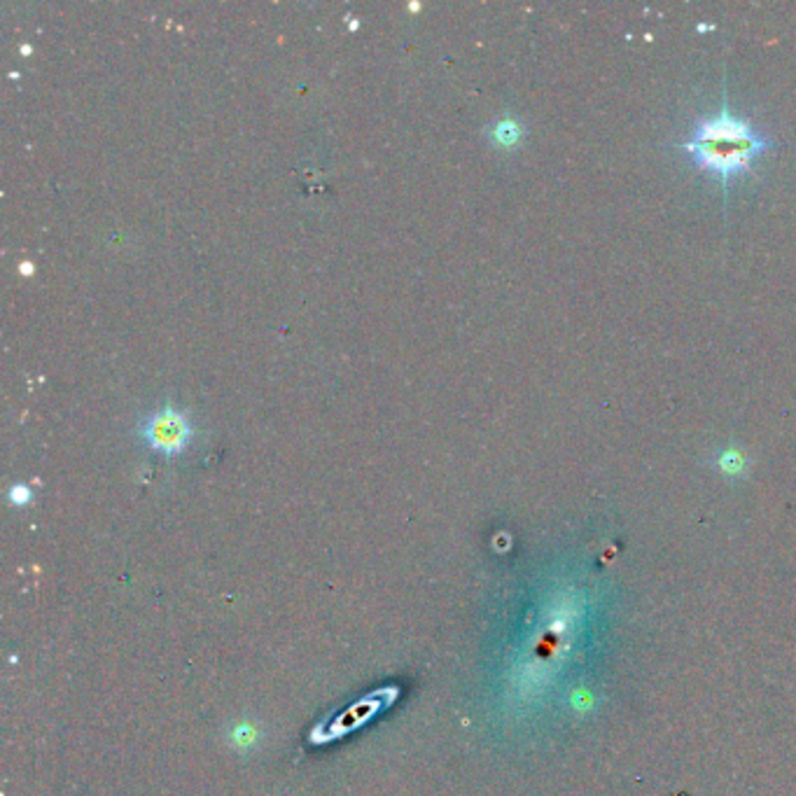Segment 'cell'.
I'll list each match as a JSON object with an SVG mask.
<instances>
[{"mask_svg": "<svg viewBox=\"0 0 796 796\" xmlns=\"http://www.w3.org/2000/svg\"><path fill=\"white\" fill-rule=\"evenodd\" d=\"M773 143L775 141L769 134L733 112L725 97L722 108L715 115L698 118L694 122L689 136L679 143V150L694 162V166L715 176L725 189H729L731 178L748 174L752 164L764 157Z\"/></svg>", "mask_w": 796, "mask_h": 796, "instance_id": "cell-1", "label": "cell"}, {"mask_svg": "<svg viewBox=\"0 0 796 796\" xmlns=\"http://www.w3.org/2000/svg\"><path fill=\"white\" fill-rule=\"evenodd\" d=\"M490 141L500 145V147H511L517 145L523 136V126L519 124L517 118H500L496 124L488 129Z\"/></svg>", "mask_w": 796, "mask_h": 796, "instance_id": "cell-3", "label": "cell"}, {"mask_svg": "<svg viewBox=\"0 0 796 796\" xmlns=\"http://www.w3.org/2000/svg\"><path fill=\"white\" fill-rule=\"evenodd\" d=\"M143 438L159 451L176 453L180 451L189 440V421L187 416L176 409H162L153 416H147L143 425Z\"/></svg>", "mask_w": 796, "mask_h": 796, "instance_id": "cell-2", "label": "cell"}, {"mask_svg": "<svg viewBox=\"0 0 796 796\" xmlns=\"http://www.w3.org/2000/svg\"><path fill=\"white\" fill-rule=\"evenodd\" d=\"M717 467L727 472V475H741L748 467V458L741 449H725L717 453Z\"/></svg>", "mask_w": 796, "mask_h": 796, "instance_id": "cell-4", "label": "cell"}]
</instances>
